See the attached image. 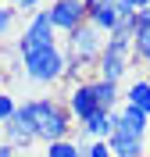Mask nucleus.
Wrapping results in <instances>:
<instances>
[{
  "mask_svg": "<svg viewBox=\"0 0 150 157\" xmlns=\"http://www.w3.org/2000/svg\"><path fill=\"white\" fill-rule=\"evenodd\" d=\"M132 29H136V18L132 21H118V29L104 39V54L97 61V78L104 82H121L132 68Z\"/></svg>",
  "mask_w": 150,
  "mask_h": 157,
  "instance_id": "nucleus-1",
  "label": "nucleus"
},
{
  "mask_svg": "<svg viewBox=\"0 0 150 157\" xmlns=\"http://www.w3.org/2000/svg\"><path fill=\"white\" fill-rule=\"evenodd\" d=\"M21 107H25V114H29L32 136L40 139V143L68 139V132H71V114H68V107H64L61 100L43 97V100H25Z\"/></svg>",
  "mask_w": 150,
  "mask_h": 157,
  "instance_id": "nucleus-2",
  "label": "nucleus"
},
{
  "mask_svg": "<svg viewBox=\"0 0 150 157\" xmlns=\"http://www.w3.org/2000/svg\"><path fill=\"white\" fill-rule=\"evenodd\" d=\"M25 61V75H29V82H36V86H54V82H61L64 78V68H68V57H64V47H43L36 50V54H29Z\"/></svg>",
  "mask_w": 150,
  "mask_h": 157,
  "instance_id": "nucleus-3",
  "label": "nucleus"
},
{
  "mask_svg": "<svg viewBox=\"0 0 150 157\" xmlns=\"http://www.w3.org/2000/svg\"><path fill=\"white\" fill-rule=\"evenodd\" d=\"M104 32L100 29H93L90 21L86 25H79V29L68 36V47H64V57L71 61V64H79V68H86V64H93L97 68V61H100V54H104Z\"/></svg>",
  "mask_w": 150,
  "mask_h": 157,
  "instance_id": "nucleus-4",
  "label": "nucleus"
},
{
  "mask_svg": "<svg viewBox=\"0 0 150 157\" xmlns=\"http://www.w3.org/2000/svg\"><path fill=\"white\" fill-rule=\"evenodd\" d=\"M54 43H57V32L50 25L47 11H36L29 18V25H25V32H21V39H18V54L29 57V54H36V50H43V47H54Z\"/></svg>",
  "mask_w": 150,
  "mask_h": 157,
  "instance_id": "nucleus-5",
  "label": "nucleus"
},
{
  "mask_svg": "<svg viewBox=\"0 0 150 157\" xmlns=\"http://www.w3.org/2000/svg\"><path fill=\"white\" fill-rule=\"evenodd\" d=\"M86 14H90V4H82V0H54L47 7L54 32H64V36H71L79 25H86Z\"/></svg>",
  "mask_w": 150,
  "mask_h": 157,
  "instance_id": "nucleus-6",
  "label": "nucleus"
},
{
  "mask_svg": "<svg viewBox=\"0 0 150 157\" xmlns=\"http://www.w3.org/2000/svg\"><path fill=\"white\" fill-rule=\"evenodd\" d=\"M64 107H68V114L75 118V121H86V118H93V114L100 111L97 93H93V82H90V78H86V82H75V86L68 89Z\"/></svg>",
  "mask_w": 150,
  "mask_h": 157,
  "instance_id": "nucleus-7",
  "label": "nucleus"
},
{
  "mask_svg": "<svg viewBox=\"0 0 150 157\" xmlns=\"http://www.w3.org/2000/svg\"><path fill=\"white\" fill-rule=\"evenodd\" d=\"M111 121H114V132L118 136H132V139H147V128H150V118L143 111L121 104V107L111 111Z\"/></svg>",
  "mask_w": 150,
  "mask_h": 157,
  "instance_id": "nucleus-8",
  "label": "nucleus"
},
{
  "mask_svg": "<svg viewBox=\"0 0 150 157\" xmlns=\"http://www.w3.org/2000/svg\"><path fill=\"white\" fill-rule=\"evenodd\" d=\"M4 139H7V147H29V143H36V136H32V121H29V114H25L21 104H18V111L4 121Z\"/></svg>",
  "mask_w": 150,
  "mask_h": 157,
  "instance_id": "nucleus-9",
  "label": "nucleus"
},
{
  "mask_svg": "<svg viewBox=\"0 0 150 157\" xmlns=\"http://www.w3.org/2000/svg\"><path fill=\"white\" fill-rule=\"evenodd\" d=\"M86 21H90L93 29H100L104 36H111V32L118 29V7H114V4H97V0H93Z\"/></svg>",
  "mask_w": 150,
  "mask_h": 157,
  "instance_id": "nucleus-10",
  "label": "nucleus"
},
{
  "mask_svg": "<svg viewBox=\"0 0 150 157\" xmlns=\"http://www.w3.org/2000/svg\"><path fill=\"white\" fill-rule=\"evenodd\" d=\"M82 132L93 139V143H107L111 132H114V121H111V111H97L93 118L82 121Z\"/></svg>",
  "mask_w": 150,
  "mask_h": 157,
  "instance_id": "nucleus-11",
  "label": "nucleus"
},
{
  "mask_svg": "<svg viewBox=\"0 0 150 157\" xmlns=\"http://www.w3.org/2000/svg\"><path fill=\"white\" fill-rule=\"evenodd\" d=\"M121 104H129V107L143 111V114L150 118V82L147 78H132V86L121 93Z\"/></svg>",
  "mask_w": 150,
  "mask_h": 157,
  "instance_id": "nucleus-12",
  "label": "nucleus"
},
{
  "mask_svg": "<svg viewBox=\"0 0 150 157\" xmlns=\"http://www.w3.org/2000/svg\"><path fill=\"white\" fill-rule=\"evenodd\" d=\"M107 147L114 157H143L147 154V139H132V136H118V132H111Z\"/></svg>",
  "mask_w": 150,
  "mask_h": 157,
  "instance_id": "nucleus-13",
  "label": "nucleus"
},
{
  "mask_svg": "<svg viewBox=\"0 0 150 157\" xmlns=\"http://www.w3.org/2000/svg\"><path fill=\"white\" fill-rule=\"evenodd\" d=\"M90 82H93V93H97L100 111L121 107V89H118V82H104V78H90Z\"/></svg>",
  "mask_w": 150,
  "mask_h": 157,
  "instance_id": "nucleus-14",
  "label": "nucleus"
},
{
  "mask_svg": "<svg viewBox=\"0 0 150 157\" xmlns=\"http://www.w3.org/2000/svg\"><path fill=\"white\" fill-rule=\"evenodd\" d=\"M47 157H82V147L75 139H57V143H47Z\"/></svg>",
  "mask_w": 150,
  "mask_h": 157,
  "instance_id": "nucleus-15",
  "label": "nucleus"
},
{
  "mask_svg": "<svg viewBox=\"0 0 150 157\" xmlns=\"http://www.w3.org/2000/svg\"><path fill=\"white\" fill-rule=\"evenodd\" d=\"M132 61H143L150 68V32H132Z\"/></svg>",
  "mask_w": 150,
  "mask_h": 157,
  "instance_id": "nucleus-16",
  "label": "nucleus"
},
{
  "mask_svg": "<svg viewBox=\"0 0 150 157\" xmlns=\"http://www.w3.org/2000/svg\"><path fill=\"white\" fill-rule=\"evenodd\" d=\"M14 18H18V11L11 7V4H0V36H7V32H11Z\"/></svg>",
  "mask_w": 150,
  "mask_h": 157,
  "instance_id": "nucleus-17",
  "label": "nucleus"
},
{
  "mask_svg": "<svg viewBox=\"0 0 150 157\" xmlns=\"http://www.w3.org/2000/svg\"><path fill=\"white\" fill-rule=\"evenodd\" d=\"M18 111V104H14V97H7V93H0V125L7 121L11 114Z\"/></svg>",
  "mask_w": 150,
  "mask_h": 157,
  "instance_id": "nucleus-18",
  "label": "nucleus"
},
{
  "mask_svg": "<svg viewBox=\"0 0 150 157\" xmlns=\"http://www.w3.org/2000/svg\"><path fill=\"white\" fill-rule=\"evenodd\" d=\"M82 157H114V154H111L107 143H90V147L82 150Z\"/></svg>",
  "mask_w": 150,
  "mask_h": 157,
  "instance_id": "nucleus-19",
  "label": "nucleus"
},
{
  "mask_svg": "<svg viewBox=\"0 0 150 157\" xmlns=\"http://www.w3.org/2000/svg\"><path fill=\"white\" fill-rule=\"evenodd\" d=\"M40 4H47V0H14L11 7L14 11H32V7H40Z\"/></svg>",
  "mask_w": 150,
  "mask_h": 157,
  "instance_id": "nucleus-20",
  "label": "nucleus"
},
{
  "mask_svg": "<svg viewBox=\"0 0 150 157\" xmlns=\"http://www.w3.org/2000/svg\"><path fill=\"white\" fill-rule=\"evenodd\" d=\"M132 4V11H143V7H150V0H129Z\"/></svg>",
  "mask_w": 150,
  "mask_h": 157,
  "instance_id": "nucleus-21",
  "label": "nucleus"
},
{
  "mask_svg": "<svg viewBox=\"0 0 150 157\" xmlns=\"http://www.w3.org/2000/svg\"><path fill=\"white\" fill-rule=\"evenodd\" d=\"M0 157H14V147H7V143H0Z\"/></svg>",
  "mask_w": 150,
  "mask_h": 157,
  "instance_id": "nucleus-22",
  "label": "nucleus"
},
{
  "mask_svg": "<svg viewBox=\"0 0 150 157\" xmlns=\"http://www.w3.org/2000/svg\"><path fill=\"white\" fill-rule=\"evenodd\" d=\"M90 4H93V0H90ZM97 4H118V0H97Z\"/></svg>",
  "mask_w": 150,
  "mask_h": 157,
  "instance_id": "nucleus-23",
  "label": "nucleus"
},
{
  "mask_svg": "<svg viewBox=\"0 0 150 157\" xmlns=\"http://www.w3.org/2000/svg\"><path fill=\"white\" fill-rule=\"evenodd\" d=\"M147 154H150V128H147Z\"/></svg>",
  "mask_w": 150,
  "mask_h": 157,
  "instance_id": "nucleus-24",
  "label": "nucleus"
},
{
  "mask_svg": "<svg viewBox=\"0 0 150 157\" xmlns=\"http://www.w3.org/2000/svg\"><path fill=\"white\" fill-rule=\"evenodd\" d=\"M82 4H90V0H82Z\"/></svg>",
  "mask_w": 150,
  "mask_h": 157,
  "instance_id": "nucleus-25",
  "label": "nucleus"
},
{
  "mask_svg": "<svg viewBox=\"0 0 150 157\" xmlns=\"http://www.w3.org/2000/svg\"><path fill=\"white\" fill-rule=\"evenodd\" d=\"M7 4H14V0H7Z\"/></svg>",
  "mask_w": 150,
  "mask_h": 157,
  "instance_id": "nucleus-26",
  "label": "nucleus"
},
{
  "mask_svg": "<svg viewBox=\"0 0 150 157\" xmlns=\"http://www.w3.org/2000/svg\"><path fill=\"white\" fill-rule=\"evenodd\" d=\"M147 82H150V75H147Z\"/></svg>",
  "mask_w": 150,
  "mask_h": 157,
  "instance_id": "nucleus-27",
  "label": "nucleus"
}]
</instances>
